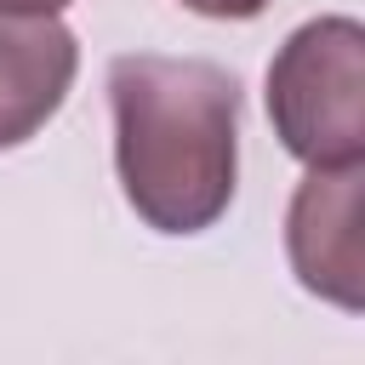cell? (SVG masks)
<instances>
[{
	"label": "cell",
	"instance_id": "6da1fadb",
	"mask_svg": "<svg viewBox=\"0 0 365 365\" xmlns=\"http://www.w3.org/2000/svg\"><path fill=\"white\" fill-rule=\"evenodd\" d=\"M114 171L154 234L211 228L240 177V80L205 57L125 51L108 63Z\"/></svg>",
	"mask_w": 365,
	"mask_h": 365
},
{
	"label": "cell",
	"instance_id": "7a4b0ae2",
	"mask_svg": "<svg viewBox=\"0 0 365 365\" xmlns=\"http://www.w3.org/2000/svg\"><path fill=\"white\" fill-rule=\"evenodd\" d=\"M268 120L302 165L365 154V29L354 17H314L274 51Z\"/></svg>",
	"mask_w": 365,
	"mask_h": 365
},
{
	"label": "cell",
	"instance_id": "3957f363",
	"mask_svg": "<svg viewBox=\"0 0 365 365\" xmlns=\"http://www.w3.org/2000/svg\"><path fill=\"white\" fill-rule=\"evenodd\" d=\"M359 200H365V165H308V177L291 194L285 211V251L302 279V291L359 314L365 308V251H359Z\"/></svg>",
	"mask_w": 365,
	"mask_h": 365
},
{
	"label": "cell",
	"instance_id": "277c9868",
	"mask_svg": "<svg viewBox=\"0 0 365 365\" xmlns=\"http://www.w3.org/2000/svg\"><path fill=\"white\" fill-rule=\"evenodd\" d=\"M80 68L57 11H0V148L29 143L68 97Z\"/></svg>",
	"mask_w": 365,
	"mask_h": 365
},
{
	"label": "cell",
	"instance_id": "5b68a950",
	"mask_svg": "<svg viewBox=\"0 0 365 365\" xmlns=\"http://www.w3.org/2000/svg\"><path fill=\"white\" fill-rule=\"evenodd\" d=\"M188 11H200V17H222V23H245V17H257L268 0H182Z\"/></svg>",
	"mask_w": 365,
	"mask_h": 365
},
{
	"label": "cell",
	"instance_id": "8992f818",
	"mask_svg": "<svg viewBox=\"0 0 365 365\" xmlns=\"http://www.w3.org/2000/svg\"><path fill=\"white\" fill-rule=\"evenodd\" d=\"M68 0H0V11H63Z\"/></svg>",
	"mask_w": 365,
	"mask_h": 365
}]
</instances>
